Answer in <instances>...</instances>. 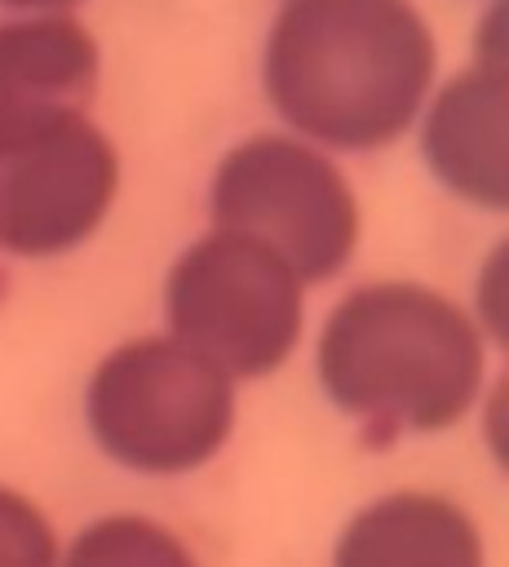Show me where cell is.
<instances>
[{
	"label": "cell",
	"instance_id": "3",
	"mask_svg": "<svg viewBox=\"0 0 509 567\" xmlns=\"http://www.w3.org/2000/svg\"><path fill=\"white\" fill-rule=\"evenodd\" d=\"M80 412L93 447L115 470L186 478L230 447L239 385L159 328L115 341L89 368Z\"/></svg>",
	"mask_w": 509,
	"mask_h": 567
},
{
	"label": "cell",
	"instance_id": "7",
	"mask_svg": "<svg viewBox=\"0 0 509 567\" xmlns=\"http://www.w3.org/2000/svg\"><path fill=\"white\" fill-rule=\"evenodd\" d=\"M102 49L75 13L0 18V151L93 115Z\"/></svg>",
	"mask_w": 509,
	"mask_h": 567
},
{
	"label": "cell",
	"instance_id": "4",
	"mask_svg": "<svg viewBox=\"0 0 509 567\" xmlns=\"http://www.w3.org/2000/svg\"><path fill=\"white\" fill-rule=\"evenodd\" d=\"M208 226L270 248L305 288H319L354 261L363 208L336 155L279 128L235 142L212 164Z\"/></svg>",
	"mask_w": 509,
	"mask_h": 567
},
{
	"label": "cell",
	"instance_id": "9",
	"mask_svg": "<svg viewBox=\"0 0 509 567\" xmlns=\"http://www.w3.org/2000/svg\"><path fill=\"white\" fill-rule=\"evenodd\" d=\"M328 567H491V554L469 505L434 487H394L341 523Z\"/></svg>",
	"mask_w": 509,
	"mask_h": 567
},
{
	"label": "cell",
	"instance_id": "11",
	"mask_svg": "<svg viewBox=\"0 0 509 567\" xmlns=\"http://www.w3.org/2000/svg\"><path fill=\"white\" fill-rule=\"evenodd\" d=\"M62 536L49 518V509L13 487L0 483V567H58Z\"/></svg>",
	"mask_w": 509,
	"mask_h": 567
},
{
	"label": "cell",
	"instance_id": "1",
	"mask_svg": "<svg viewBox=\"0 0 509 567\" xmlns=\"http://www.w3.org/2000/svg\"><path fill=\"white\" fill-rule=\"evenodd\" d=\"M491 346L460 297L425 279L345 288L314 332V381L367 447L465 425L491 385Z\"/></svg>",
	"mask_w": 509,
	"mask_h": 567
},
{
	"label": "cell",
	"instance_id": "5",
	"mask_svg": "<svg viewBox=\"0 0 509 567\" xmlns=\"http://www.w3.org/2000/svg\"><path fill=\"white\" fill-rule=\"evenodd\" d=\"M305 292L270 248L208 226L164 270V332L235 385L266 381L305 341Z\"/></svg>",
	"mask_w": 509,
	"mask_h": 567
},
{
	"label": "cell",
	"instance_id": "2",
	"mask_svg": "<svg viewBox=\"0 0 509 567\" xmlns=\"http://www.w3.org/2000/svg\"><path fill=\"white\" fill-rule=\"evenodd\" d=\"M438 84V40L412 0H283L261 44L279 124L328 155L403 142Z\"/></svg>",
	"mask_w": 509,
	"mask_h": 567
},
{
	"label": "cell",
	"instance_id": "12",
	"mask_svg": "<svg viewBox=\"0 0 509 567\" xmlns=\"http://www.w3.org/2000/svg\"><path fill=\"white\" fill-rule=\"evenodd\" d=\"M465 310L474 315L487 346L500 350L509 337V244H496L482 257V266L474 270V288H469Z\"/></svg>",
	"mask_w": 509,
	"mask_h": 567
},
{
	"label": "cell",
	"instance_id": "8",
	"mask_svg": "<svg viewBox=\"0 0 509 567\" xmlns=\"http://www.w3.org/2000/svg\"><path fill=\"white\" fill-rule=\"evenodd\" d=\"M425 173L478 213L509 208V66L469 62L429 89L416 124Z\"/></svg>",
	"mask_w": 509,
	"mask_h": 567
},
{
	"label": "cell",
	"instance_id": "6",
	"mask_svg": "<svg viewBox=\"0 0 509 567\" xmlns=\"http://www.w3.org/2000/svg\"><path fill=\"white\" fill-rule=\"evenodd\" d=\"M120 182V151L93 115L0 151V257L58 261L80 252L106 226Z\"/></svg>",
	"mask_w": 509,
	"mask_h": 567
},
{
	"label": "cell",
	"instance_id": "10",
	"mask_svg": "<svg viewBox=\"0 0 509 567\" xmlns=\"http://www.w3.org/2000/svg\"><path fill=\"white\" fill-rule=\"evenodd\" d=\"M58 567H204V563L173 523L137 509H111L89 518L62 540Z\"/></svg>",
	"mask_w": 509,
	"mask_h": 567
},
{
	"label": "cell",
	"instance_id": "13",
	"mask_svg": "<svg viewBox=\"0 0 509 567\" xmlns=\"http://www.w3.org/2000/svg\"><path fill=\"white\" fill-rule=\"evenodd\" d=\"M80 0H0L9 13H71Z\"/></svg>",
	"mask_w": 509,
	"mask_h": 567
}]
</instances>
